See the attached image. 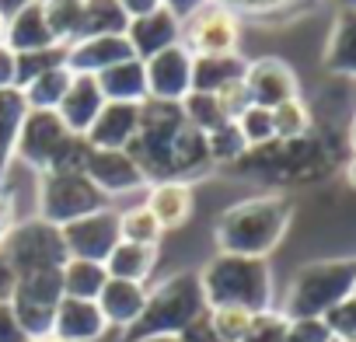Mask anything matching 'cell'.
Returning <instances> with one entry per match:
<instances>
[{
    "instance_id": "f5cc1de1",
    "label": "cell",
    "mask_w": 356,
    "mask_h": 342,
    "mask_svg": "<svg viewBox=\"0 0 356 342\" xmlns=\"http://www.w3.org/2000/svg\"><path fill=\"white\" fill-rule=\"evenodd\" d=\"M346 186L349 189H356V154L349 157V164H346Z\"/></svg>"
},
{
    "instance_id": "11a10c76",
    "label": "cell",
    "mask_w": 356,
    "mask_h": 342,
    "mask_svg": "<svg viewBox=\"0 0 356 342\" xmlns=\"http://www.w3.org/2000/svg\"><path fill=\"white\" fill-rule=\"evenodd\" d=\"M349 150L356 154V115H353V122H349Z\"/></svg>"
},
{
    "instance_id": "603a6c76",
    "label": "cell",
    "mask_w": 356,
    "mask_h": 342,
    "mask_svg": "<svg viewBox=\"0 0 356 342\" xmlns=\"http://www.w3.org/2000/svg\"><path fill=\"white\" fill-rule=\"evenodd\" d=\"M321 67L335 77H356V11L339 8L321 53Z\"/></svg>"
},
{
    "instance_id": "f907efd6",
    "label": "cell",
    "mask_w": 356,
    "mask_h": 342,
    "mask_svg": "<svg viewBox=\"0 0 356 342\" xmlns=\"http://www.w3.org/2000/svg\"><path fill=\"white\" fill-rule=\"evenodd\" d=\"M119 8H122V11L129 15V22H133V18H143V15L157 11L161 0H119Z\"/></svg>"
},
{
    "instance_id": "681fc988",
    "label": "cell",
    "mask_w": 356,
    "mask_h": 342,
    "mask_svg": "<svg viewBox=\"0 0 356 342\" xmlns=\"http://www.w3.org/2000/svg\"><path fill=\"white\" fill-rule=\"evenodd\" d=\"M15 283H18V272L11 269V262H8L4 255H0V300H11Z\"/></svg>"
},
{
    "instance_id": "ee69618b",
    "label": "cell",
    "mask_w": 356,
    "mask_h": 342,
    "mask_svg": "<svg viewBox=\"0 0 356 342\" xmlns=\"http://www.w3.org/2000/svg\"><path fill=\"white\" fill-rule=\"evenodd\" d=\"M0 342H32L11 307V300H0Z\"/></svg>"
},
{
    "instance_id": "9a60e30c",
    "label": "cell",
    "mask_w": 356,
    "mask_h": 342,
    "mask_svg": "<svg viewBox=\"0 0 356 342\" xmlns=\"http://www.w3.org/2000/svg\"><path fill=\"white\" fill-rule=\"evenodd\" d=\"M129 56L133 49L126 35H91V39H77L67 46V70L74 77H98Z\"/></svg>"
},
{
    "instance_id": "680465c9",
    "label": "cell",
    "mask_w": 356,
    "mask_h": 342,
    "mask_svg": "<svg viewBox=\"0 0 356 342\" xmlns=\"http://www.w3.org/2000/svg\"><path fill=\"white\" fill-rule=\"evenodd\" d=\"M353 293H356V290H353Z\"/></svg>"
},
{
    "instance_id": "44dd1931",
    "label": "cell",
    "mask_w": 356,
    "mask_h": 342,
    "mask_svg": "<svg viewBox=\"0 0 356 342\" xmlns=\"http://www.w3.org/2000/svg\"><path fill=\"white\" fill-rule=\"evenodd\" d=\"M98 311L102 318L108 321V328H129L136 325V318L143 314V304H147V286L143 283H126V279H112L102 286L98 293Z\"/></svg>"
},
{
    "instance_id": "7a4b0ae2",
    "label": "cell",
    "mask_w": 356,
    "mask_h": 342,
    "mask_svg": "<svg viewBox=\"0 0 356 342\" xmlns=\"http://www.w3.org/2000/svg\"><path fill=\"white\" fill-rule=\"evenodd\" d=\"M293 224V203L280 193L252 196L227 206L213 224V241L220 255L269 259Z\"/></svg>"
},
{
    "instance_id": "8992f818",
    "label": "cell",
    "mask_w": 356,
    "mask_h": 342,
    "mask_svg": "<svg viewBox=\"0 0 356 342\" xmlns=\"http://www.w3.org/2000/svg\"><path fill=\"white\" fill-rule=\"evenodd\" d=\"M108 200L88 182L84 171H46L35 186V210L39 220L53 227H67L88 213L105 210Z\"/></svg>"
},
{
    "instance_id": "6da1fadb",
    "label": "cell",
    "mask_w": 356,
    "mask_h": 342,
    "mask_svg": "<svg viewBox=\"0 0 356 342\" xmlns=\"http://www.w3.org/2000/svg\"><path fill=\"white\" fill-rule=\"evenodd\" d=\"M126 154L136 161L143 179L154 182H189L196 171L210 168L207 136L193 129L182 108L171 101H143L140 105V129Z\"/></svg>"
},
{
    "instance_id": "db71d44e",
    "label": "cell",
    "mask_w": 356,
    "mask_h": 342,
    "mask_svg": "<svg viewBox=\"0 0 356 342\" xmlns=\"http://www.w3.org/2000/svg\"><path fill=\"white\" fill-rule=\"evenodd\" d=\"M140 342H182L178 335H154V339H140Z\"/></svg>"
},
{
    "instance_id": "e575fe53",
    "label": "cell",
    "mask_w": 356,
    "mask_h": 342,
    "mask_svg": "<svg viewBox=\"0 0 356 342\" xmlns=\"http://www.w3.org/2000/svg\"><path fill=\"white\" fill-rule=\"evenodd\" d=\"M273 129H276V140H286V143L307 136V129H311V108H307V101L304 98H290V101L276 105L273 108Z\"/></svg>"
},
{
    "instance_id": "836d02e7",
    "label": "cell",
    "mask_w": 356,
    "mask_h": 342,
    "mask_svg": "<svg viewBox=\"0 0 356 342\" xmlns=\"http://www.w3.org/2000/svg\"><path fill=\"white\" fill-rule=\"evenodd\" d=\"M119 238L122 241H133V245H147V248H157L164 231L161 224L154 220V213L140 203V206H126L119 213Z\"/></svg>"
},
{
    "instance_id": "7c38bea8",
    "label": "cell",
    "mask_w": 356,
    "mask_h": 342,
    "mask_svg": "<svg viewBox=\"0 0 356 342\" xmlns=\"http://www.w3.org/2000/svg\"><path fill=\"white\" fill-rule=\"evenodd\" d=\"M143 70H147V98L150 101L178 105L193 91V53L182 42L143 60Z\"/></svg>"
},
{
    "instance_id": "30bf717a",
    "label": "cell",
    "mask_w": 356,
    "mask_h": 342,
    "mask_svg": "<svg viewBox=\"0 0 356 342\" xmlns=\"http://www.w3.org/2000/svg\"><path fill=\"white\" fill-rule=\"evenodd\" d=\"M67 140H70V129L63 126V119L56 112H32L29 108V115L22 122V133H18L15 161L32 168L35 175H46V171L53 168V161L60 157Z\"/></svg>"
},
{
    "instance_id": "6f0895ef",
    "label": "cell",
    "mask_w": 356,
    "mask_h": 342,
    "mask_svg": "<svg viewBox=\"0 0 356 342\" xmlns=\"http://www.w3.org/2000/svg\"><path fill=\"white\" fill-rule=\"evenodd\" d=\"M342 8H349V11H356V0H339Z\"/></svg>"
},
{
    "instance_id": "ac0fdd59",
    "label": "cell",
    "mask_w": 356,
    "mask_h": 342,
    "mask_svg": "<svg viewBox=\"0 0 356 342\" xmlns=\"http://www.w3.org/2000/svg\"><path fill=\"white\" fill-rule=\"evenodd\" d=\"M140 129V105H126V101H105V108L98 112V119L88 129V143L95 150H126L133 143Z\"/></svg>"
},
{
    "instance_id": "7dc6e473",
    "label": "cell",
    "mask_w": 356,
    "mask_h": 342,
    "mask_svg": "<svg viewBox=\"0 0 356 342\" xmlns=\"http://www.w3.org/2000/svg\"><path fill=\"white\" fill-rule=\"evenodd\" d=\"M15 224H18V220H15V196L0 186V241L8 238V231H11Z\"/></svg>"
},
{
    "instance_id": "816d5d0a",
    "label": "cell",
    "mask_w": 356,
    "mask_h": 342,
    "mask_svg": "<svg viewBox=\"0 0 356 342\" xmlns=\"http://www.w3.org/2000/svg\"><path fill=\"white\" fill-rule=\"evenodd\" d=\"M32 0H0V15L4 18H11V15H18L22 8H29Z\"/></svg>"
},
{
    "instance_id": "74e56055",
    "label": "cell",
    "mask_w": 356,
    "mask_h": 342,
    "mask_svg": "<svg viewBox=\"0 0 356 342\" xmlns=\"http://www.w3.org/2000/svg\"><path fill=\"white\" fill-rule=\"evenodd\" d=\"M234 126L241 129V136H245L248 150H252V147H262V143H273V140H276V129H273V112H269V108L248 105V108H245V112L234 119Z\"/></svg>"
},
{
    "instance_id": "4fadbf2b",
    "label": "cell",
    "mask_w": 356,
    "mask_h": 342,
    "mask_svg": "<svg viewBox=\"0 0 356 342\" xmlns=\"http://www.w3.org/2000/svg\"><path fill=\"white\" fill-rule=\"evenodd\" d=\"M84 175H88V182H91L105 200L129 196V193H140V189L150 186V182L143 179V171L136 168V161H133L126 150H95V147H91L88 164H84Z\"/></svg>"
},
{
    "instance_id": "f1b7e54d",
    "label": "cell",
    "mask_w": 356,
    "mask_h": 342,
    "mask_svg": "<svg viewBox=\"0 0 356 342\" xmlns=\"http://www.w3.org/2000/svg\"><path fill=\"white\" fill-rule=\"evenodd\" d=\"M70 84H74V74L67 67H56V70H46L42 77L29 81L22 88V95H25V105L32 112H56L63 95L70 91Z\"/></svg>"
},
{
    "instance_id": "d6986e66",
    "label": "cell",
    "mask_w": 356,
    "mask_h": 342,
    "mask_svg": "<svg viewBox=\"0 0 356 342\" xmlns=\"http://www.w3.org/2000/svg\"><path fill=\"white\" fill-rule=\"evenodd\" d=\"M143 206L154 213V220L161 224V231H178L193 220V210H196V196H193V186L189 182H154L147 186V200Z\"/></svg>"
},
{
    "instance_id": "9f6ffc18",
    "label": "cell",
    "mask_w": 356,
    "mask_h": 342,
    "mask_svg": "<svg viewBox=\"0 0 356 342\" xmlns=\"http://www.w3.org/2000/svg\"><path fill=\"white\" fill-rule=\"evenodd\" d=\"M4 32H8V18L0 15V42H4Z\"/></svg>"
},
{
    "instance_id": "f6af8a7d",
    "label": "cell",
    "mask_w": 356,
    "mask_h": 342,
    "mask_svg": "<svg viewBox=\"0 0 356 342\" xmlns=\"http://www.w3.org/2000/svg\"><path fill=\"white\" fill-rule=\"evenodd\" d=\"M207 311H210V307H207ZM178 339H182V342H220V339H217V332L210 328V318H207V314H203V318H196V321H193L182 335H178Z\"/></svg>"
},
{
    "instance_id": "f546056e",
    "label": "cell",
    "mask_w": 356,
    "mask_h": 342,
    "mask_svg": "<svg viewBox=\"0 0 356 342\" xmlns=\"http://www.w3.org/2000/svg\"><path fill=\"white\" fill-rule=\"evenodd\" d=\"M56 46H70L84 28V0H39Z\"/></svg>"
},
{
    "instance_id": "83f0119b",
    "label": "cell",
    "mask_w": 356,
    "mask_h": 342,
    "mask_svg": "<svg viewBox=\"0 0 356 342\" xmlns=\"http://www.w3.org/2000/svg\"><path fill=\"white\" fill-rule=\"evenodd\" d=\"M60 283H63V297H77V300H98L102 286L108 283L105 262H88V259H67L60 269Z\"/></svg>"
},
{
    "instance_id": "f35d334b",
    "label": "cell",
    "mask_w": 356,
    "mask_h": 342,
    "mask_svg": "<svg viewBox=\"0 0 356 342\" xmlns=\"http://www.w3.org/2000/svg\"><path fill=\"white\" fill-rule=\"evenodd\" d=\"M207 318H210V328L217 332L220 342H241L245 332H248L252 311H241V307H210Z\"/></svg>"
},
{
    "instance_id": "b9f144b4",
    "label": "cell",
    "mask_w": 356,
    "mask_h": 342,
    "mask_svg": "<svg viewBox=\"0 0 356 342\" xmlns=\"http://www.w3.org/2000/svg\"><path fill=\"white\" fill-rule=\"evenodd\" d=\"M283 342H332L321 318H290Z\"/></svg>"
},
{
    "instance_id": "60d3db41",
    "label": "cell",
    "mask_w": 356,
    "mask_h": 342,
    "mask_svg": "<svg viewBox=\"0 0 356 342\" xmlns=\"http://www.w3.org/2000/svg\"><path fill=\"white\" fill-rule=\"evenodd\" d=\"M321 321H325L332 342H356V293L339 300Z\"/></svg>"
},
{
    "instance_id": "484cf974",
    "label": "cell",
    "mask_w": 356,
    "mask_h": 342,
    "mask_svg": "<svg viewBox=\"0 0 356 342\" xmlns=\"http://www.w3.org/2000/svg\"><path fill=\"white\" fill-rule=\"evenodd\" d=\"M25 115H29V105H25V95L18 88H4V91H0V186H4L8 168L15 161L18 133H22Z\"/></svg>"
},
{
    "instance_id": "cb8c5ba5",
    "label": "cell",
    "mask_w": 356,
    "mask_h": 342,
    "mask_svg": "<svg viewBox=\"0 0 356 342\" xmlns=\"http://www.w3.org/2000/svg\"><path fill=\"white\" fill-rule=\"evenodd\" d=\"M95 81H98L105 101H126V105H143L147 101V70H143V60H136V56L108 67Z\"/></svg>"
},
{
    "instance_id": "5b68a950",
    "label": "cell",
    "mask_w": 356,
    "mask_h": 342,
    "mask_svg": "<svg viewBox=\"0 0 356 342\" xmlns=\"http://www.w3.org/2000/svg\"><path fill=\"white\" fill-rule=\"evenodd\" d=\"M353 290H356V255L318 259L290 276L280 311L286 318H325Z\"/></svg>"
},
{
    "instance_id": "4316f807",
    "label": "cell",
    "mask_w": 356,
    "mask_h": 342,
    "mask_svg": "<svg viewBox=\"0 0 356 342\" xmlns=\"http://www.w3.org/2000/svg\"><path fill=\"white\" fill-rule=\"evenodd\" d=\"M157 266V248H147V245H133V241H119L112 248V255L105 259V272L112 279H126V283H143L150 279Z\"/></svg>"
},
{
    "instance_id": "e0dca14e",
    "label": "cell",
    "mask_w": 356,
    "mask_h": 342,
    "mask_svg": "<svg viewBox=\"0 0 356 342\" xmlns=\"http://www.w3.org/2000/svg\"><path fill=\"white\" fill-rule=\"evenodd\" d=\"M108 332V321L102 318L95 300H77L63 297L53 318V335L49 342H102Z\"/></svg>"
},
{
    "instance_id": "d6a6232c",
    "label": "cell",
    "mask_w": 356,
    "mask_h": 342,
    "mask_svg": "<svg viewBox=\"0 0 356 342\" xmlns=\"http://www.w3.org/2000/svg\"><path fill=\"white\" fill-rule=\"evenodd\" d=\"M227 11H234L238 18H259V22H273V18H293L300 11H307L314 0H217Z\"/></svg>"
},
{
    "instance_id": "bcb514c9",
    "label": "cell",
    "mask_w": 356,
    "mask_h": 342,
    "mask_svg": "<svg viewBox=\"0 0 356 342\" xmlns=\"http://www.w3.org/2000/svg\"><path fill=\"white\" fill-rule=\"evenodd\" d=\"M207 4H213V0H161V8H164V11H171L175 18H182V22H186V18H193L196 11H203Z\"/></svg>"
},
{
    "instance_id": "7402d4cb",
    "label": "cell",
    "mask_w": 356,
    "mask_h": 342,
    "mask_svg": "<svg viewBox=\"0 0 356 342\" xmlns=\"http://www.w3.org/2000/svg\"><path fill=\"white\" fill-rule=\"evenodd\" d=\"M4 46L18 56V53H39V49H53L56 39L46 25V15H42V4L32 0L29 8H22L18 15L8 18V32H4Z\"/></svg>"
},
{
    "instance_id": "3957f363",
    "label": "cell",
    "mask_w": 356,
    "mask_h": 342,
    "mask_svg": "<svg viewBox=\"0 0 356 342\" xmlns=\"http://www.w3.org/2000/svg\"><path fill=\"white\" fill-rule=\"evenodd\" d=\"M200 286L207 307H241V311H269L276 307V279L269 259L245 255H213L200 269Z\"/></svg>"
},
{
    "instance_id": "277c9868",
    "label": "cell",
    "mask_w": 356,
    "mask_h": 342,
    "mask_svg": "<svg viewBox=\"0 0 356 342\" xmlns=\"http://www.w3.org/2000/svg\"><path fill=\"white\" fill-rule=\"evenodd\" d=\"M203 314H207V297L200 286V272H171L157 286H147L143 314L136 318V325L126 328V342L154 335H182Z\"/></svg>"
},
{
    "instance_id": "5bb4252c",
    "label": "cell",
    "mask_w": 356,
    "mask_h": 342,
    "mask_svg": "<svg viewBox=\"0 0 356 342\" xmlns=\"http://www.w3.org/2000/svg\"><path fill=\"white\" fill-rule=\"evenodd\" d=\"M245 88H248V98L252 105L259 108H276L290 98H300V81L293 74V67L280 56H259V60H248V70H245Z\"/></svg>"
},
{
    "instance_id": "8fae6325",
    "label": "cell",
    "mask_w": 356,
    "mask_h": 342,
    "mask_svg": "<svg viewBox=\"0 0 356 342\" xmlns=\"http://www.w3.org/2000/svg\"><path fill=\"white\" fill-rule=\"evenodd\" d=\"M60 234H63L67 259H88V262H105L112 255V248L122 241L119 238V213L112 206L60 227Z\"/></svg>"
},
{
    "instance_id": "d590c367",
    "label": "cell",
    "mask_w": 356,
    "mask_h": 342,
    "mask_svg": "<svg viewBox=\"0 0 356 342\" xmlns=\"http://www.w3.org/2000/svg\"><path fill=\"white\" fill-rule=\"evenodd\" d=\"M67 67V46H53V49H39V53H18V67H15V88L22 91L29 81L42 77L46 70Z\"/></svg>"
},
{
    "instance_id": "d4e9b609",
    "label": "cell",
    "mask_w": 356,
    "mask_h": 342,
    "mask_svg": "<svg viewBox=\"0 0 356 342\" xmlns=\"http://www.w3.org/2000/svg\"><path fill=\"white\" fill-rule=\"evenodd\" d=\"M248 60L241 53H227V56H193V91L203 95H217L227 84L245 81Z\"/></svg>"
},
{
    "instance_id": "52a82bcc",
    "label": "cell",
    "mask_w": 356,
    "mask_h": 342,
    "mask_svg": "<svg viewBox=\"0 0 356 342\" xmlns=\"http://www.w3.org/2000/svg\"><path fill=\"white\" fill-rule=\"evenodd\" d=\"M60 269L25 272L15 283L11 307H15V314H18V321H22V328L32 342H49V335H53V318H56V307L63 300Z\"/></svg>"
},
{
    "instance_id": "2e32d148",
    "label": "cell",
    "mask_w": 356,
    "mask_h": 342,
    "mask_svg": "<svg viewBox=\"0 0 356 342\" xmlns=\"http://www.w3.org/2000/svg\"><path fill=\"white\" fill-rule=\"evenodd\" d=\"M126 42H129L136 60H150V56L182 42V18H175L164 8H157L143 18H133L126 28Z\"/></svg>"
},
{
    "instance_id": "c3c4849f",
    "label": "cell",
    "mask_w": 356,
    "mask_h": 342,
    "mask_svg": "<svg viewBox=\"0 0 356 342\" xmlns=\"http://www.w3.org/2000/svg\"><path fill=\"white\" fill-rule=\"evenodd\" d=\"M15 67H18V56L0 42V91L4 88H15Z\"/></svg>"
},
{
    "instance_id": "ba28073f",
    "label": "cell",
    "mask_w": 356,
    "mask_h": 342,
    "mask_svg": "<svg viewBox=\"0 0 356 342\" xmlns=\"http://www.w3.org/2000/svg\"><path fill=\"white\" fill-rule=\"evenodd\" d=\"M0 255L11 262V269L18 276L25 272H39V269H60L67 262V248H63V234L60 227L46 224V220H25L15 224L8 231V238L0 241Z\"/></svg>"
},
{
    "instance_id": "7bdbcfd3",
    "label": "cell",
    "mask_w": 356,
    "mask_h": 342,
    "mask_svg": "<svg viewBox=\"0 0 356 342\" xmlns=\"http://www.w3.org/2000/svg\"><path fill=\"white\" fill-rule=\"evenodd\" d=\"M217 101H220V108L227 112V119L234 122L248 105H252V98H248V88H245V81H238V84H227L224 91H217Z\"/></svg>"
},
{
    "instance_id": "9c48e42d",
    "label": "cell",
    "mask_w": 356,
    "mask_h": 342,
    "mask_svg": "<svg viewBox=\"0 0 356 342\" xmlns=\"http://www.w3.org/2000/svg\"><path fill=\"white\" fill-rule=\"evenodd\" d=\"M238 39H241V18L234 11H227L224 4H217V0L182 22V46L193 56L238 53Z\"/></svg>"
},
{
    "instance_id": "ffe728a7",
    "label": "cell",
    "mask_w": 356,
    "mask_h": 342,
    "mask_svg": "<svg viewBox=\"0 0 356 342\" xmlns=\"http://www.w3.org/2000/svg\"><path fill=\"white\" fill-rule=\"evenodd\" d=\"M102 108H105V95H102L98 81L95 77H74V84L63 95L56 115L63 119V126L74 136H88V129H91V122L98 119Z\"/></svg>"
},
{
    "instance_id": "8d00e7d4",
    "label": "cell",
    "mask_w": 356,
    "mask_h": 342,
    "mask_svg": "<svg viewBox=\"0 0 356 342\" xmlns=\"http://www.w3.org/2000/svg\"><path fill=\"white\" fill-rule=\"evenodd\" d=\"M245 154H248V143H245V136H241V129L234 122H227V126H220V129H213L207 136V157H210V164H234Z\"/></svg>"
},
{
    "instance_id": "4dcf8cb0",
    "label": "cell",
    "mask_w": 356,
    "mask_h": 342,
    "mask_svg": "<svg viewBox=\"0 0 356 342\" xmlns=\"http://www.w3.org/2000/svg\"><path fill=\"white\" fill-rule=\"evenodd\" d=\"M129 15L119 8V0H84V28L81 39L91 35H126Z\"/></svg>"
},
{
    "instance_id": "ab89813d",
    "label": "cell",
    "mask_w": 356,
    "mask_h": 342,
    "mask_svg": "<svg viewBox=\"0 0 356 342\" xmlns=\"http://www.w3.org/2000/svg\"><path fill=\"white\" fill-rule=\"evenodd\" d=\"M286 325H290V318H286L280 307L259 311V314H252L248 332H245V339H241V342H283Z\"/></svg>"
},
{
    "instance_id": "1f68e13d",
    "label": "cell",
    "mask_w": 356,
    "mask_h": 342,
    "mask_svg": "<svg viewBox=\"0 0 356 342\" xmlns=\"http://www.w3.org/2000/svg\"><path fill=\"white\" fill-rule=\"evenodd\" d=\"M178 108H182L186 122H189L193 129H200L203 136H210L213 129H220V126H227V122H231V119H227V112L220 108L217 95L189 91V95H186L182 101H178Z\"/></svg>"
}]
</instances>
